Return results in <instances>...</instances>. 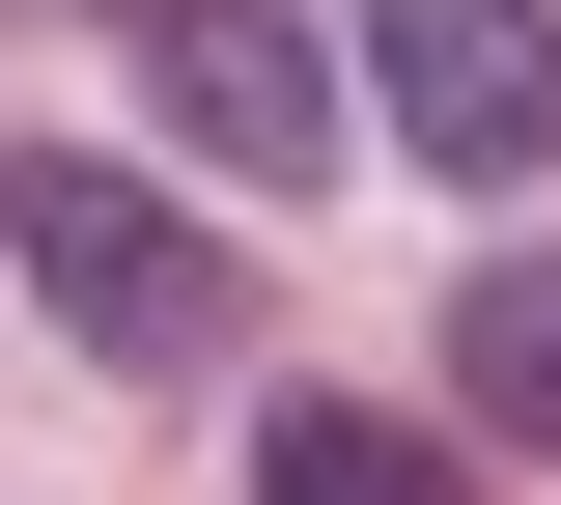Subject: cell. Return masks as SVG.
<instances>
[{"instance_id": "5b68a950", "label": "cell", "mask_w": 561, "mask_h": 505, "mask_svg": "<svg viewBox=\"0 0 561 505\" xmlns=\"http://www.w3.org/2000/svg\"><path fill=\"white\" fill-rule=\"evenodd\" d=\"M253 505H449V449L365 422V393H280V422H253Z\"/></svg>"}, {"instance_id": "3957f363", "label": "cell", "mask_w": 561, "mask_h": 505, "mask_svg": "<svg viewBox=\"0 0 561 505\" xmlns=\"http://www.w3.org/2000/svg\"><path fill=\"white\" fill-rule=\"evenodd\" d=\"M140 113H169L197 169H253V197H309V169L365 141V113H337V57H309L280 0H140Z\"/></svg>"}, {"instance_id": "277c9868", "label": "cell", "mask_w": 561, "mask_h": 505, "mask_svg": "<svg viewBox=\"0 0 561 505\" xmlns=\"http://www.w3.org/2000/svg\"><path fill=\"white\" fill-rule=\"evenodd\" d=\"M449 422L561 449V253H478V282H449Z\"/></svg>"}, {"instance_id": "6da1fadb", "label": "cell", "mask_w": 561, "mask_h": 505, "mask_svg": "<svg viewBox=\"0 0 561 505\" xmlns=\"http://www.w3.org/2000/svg\"><path fill=\"white\" fill-rule=\"evenodd\" d=\"M0 253H28V309H57L84 365H225V225H169L140 169H57V141H28Z\"/></svg>"}, {"instance_id": "7a4b0ae2", "label": "cell", "mask_w": 561, "mask_h": 505, "mask_svg": "<svg viewBox=\"0 0 561 505\" xmlns=\"http://www.w3.org/2000/svg\"><path fill=\"white\" fill-rule=\"evenodd\" d=\"M365 141H421L449 197L561 169V0H365Z\"/></svg>"}]
</instances>
